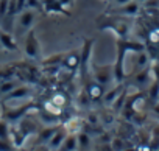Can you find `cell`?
Listing matches in <instances>:
<instances>
[{
  "mask_svg": "<svg viewBox=\"0 0 159 151\" xmlns=\"http://www.w3.org/2000/svg\"><path fill=\"white\" fill-rule=\"evenodd\" d=\"M97 28L98 30H111L114 31V34L117 38H122V39H126L129 38V28L131 25L122 19V16H116V17H108L106 20L102 19H97Z\"/></svg>",
  "mask_w": 159,
  "mask_h": 151,
  "instance_id": "6da1fadb",
  "label": "cell"
},
{
  "mask_svg": "<svg viewBox=\"0 0 159 151\" xmlns=\"http://www.w3.org/2000/svg\"><path fill=\"white\" fill-rule=\"evenodd\" d=\"M24 51H25L27 58H30L33 61H38L39 56H41V45H39L34 27L27 31V36H25V41H24Z\"/></svg>",
  "mask_w": 159,
  "mask_h": 151,
  "instance_id": "7a4b0ae2",
  "label": "cell"
},
{
  "mask_svg": "<svg viewBox=\"0 0 159 151\" xmlns=\"http://www.w3.org/2000/svg\"><path fill=\"white\" fill-rule=\"evenodd\" d=\"M83 81H84V84H86L84 92H86L88 98H89L91 101H100V100L103 98L105 92H106V86L100 84V83L92 77V73H89Z\"/></svg>",
  "mask_w": 159,
  "mask_h": 151,
  "instance_id": "3957f363",
  "label": "cell"
},
{
  "mask_svg": "<svg viewBox=\"0 0 159 151\" xmlns=\"http://www.w3.org/2000/svg\"><path fill=\"white\" fill-rule=\"evenodd\" d=\"M92 77L103 86H109L114 81V65L112 64H106V65H97L92 64Z\"/></svg>",
  "mask_w": 159,
  "mask_h": 151,
  "instance_id": "277c9868",
  "label": "cell"
},
{
  "mask_svg": "<svg viewBox=\"0 0 159 151\" xmlns=\"http://www.w3.org/2000/svg\"><path fill=\"white\" fill-rule=\"evenodd\" d=\"M94 39H83V47H81V64H80V75H81V80H84L88 75L91 73L89 70V64H91V55H92V47H94Z\"/></svg>",
  "mask_w": 159,
  "mask_h": 151,
  "instance_id": "5b68a950",
  "label": "cell"
},
{
  "mask_svg": "<svg viewBox=\"0 0 159 151\" xmlns=\"http://www.w3.org/2000/svg\"><path fill=\"white\" fill-rule=\"evenodd\" d=\"M80 64H81V48L80 50H70L62 55L61 61V69L66 72H70L72 75L80 70Z\"/></svg>",
  "mask_w": 159,
  "mask_h": 151,
  "instance_id": "8992f818",
  "label": "cell"
},
{
  "mask_svg": "<svg viewBox=\"0 0 159 151\" xmlns=\"http://www.w3.org/2000/svg\"><path fill=\"white\" fill-rule=\"evenodd\" d=\"M109 14L112 16H126V17H134L137 16L140 11H142V5L139 0H131V2H128L126 5L123 7H117V8H112V10H108Z\"/></svg>",
  "mask_w": 159,
  "mask_h": 151,
  "instance_id": "52a82bcc",
  "label": "cell"
},
{
  "mask_svg": "<svg viewBox=\"0 0 159 151\" xmlns=\"http://www.w3.org/2000/svg\"><path fill=\"white\" fill-rule=\"evenodd\" d=\"M38 13L36 10H30V8H25L24 11H20L17 16H19V24H20V28L28 31L30 28L34 27V22L38 19Z\"/></svg>",
  "mask_w": 159,
  "mask_h": 151,
  "instance_id": "ba28073f",
  "label": "cell"
},
{
  "mask_svg": "<svg viewBox=\"0 0 159 151\" xmlns=\"http://www.w3.org/2000/svg\"><path fill=\"white\" fill-rule=\"evenodd\" d=\"M33 87L28 84H19L17 87H14L10 94L5 95V101H11V100H20V98H31L33 95Z\"/></svg>",
  "mask_w": 159,
  "mask_h": 151,
  "instance_id": "9c48e42d",
  "label": "cell"
},
{
  "mask_svg": "<svg viewBox=\"0 0 159 151\" xmlns=\"http://www.w3.org/2000/svg\"><path fill=\"white\" fill-rule=\"evenodd\" d=\"M42 8H44V13H48V14H64V16L72 14L69 10H66L59 3V0H42Z\"/></svg>",
  "mask_w": 159,
  "mask_h": 151,
  "instance_id": "30bf717a",
  "label": "cell"
},
{
  "mask_svg": "<svg viewBox=\"0 0 159 151\" xmlns=\"http://www.w3.org/2000/svg\"><path fill=\"white\" fill-rule=\"evenodd\" d=\"M0 44H2V48H5L8 51H16L19 48L13 33L5 30V28H2V27H0Z\"/></svg>",
  "mask_w": 159,
  "mask_h": 151,
  "instance_id": "8fae6325",
  "label": "cell"
},
{
  "mask_svg": "<svg viewBox=\"0 0 159 151\" xmlns=\"http://www.w3.org/2000/svg\"><path fill=\"white\" fill-rule=\"evenodd\" d=\"M62 126L67 131V134H78L80 131H83L86 128V120L80 118V117H72L67 122H64Z\"/></svg>",
  "mask_w": 159,
  "mask_h": 151,
  "instance_id": "7c38bea8",
  "label": "cell"
},
{
  "mask_svg": "<svg viewBox=\"0 0 159 151\" xmlns=\"http://www.w3.org/2000/svg\"><path fill=\"white\" fill-rule=\"evenodd\" d=\"M61 125H62V123H58L56 126H48V128L41 129V131L38 132V145H47L48 140L53 137V134L61 128Z\"/></svg>",
  "mask_w": 159,
  "mask_h": 151,
  "instance_id": "4fadbf2b",
  "label": "cell"
},
{
  "mask_svg": "<svg viewBox=\"0 0 159 151\" xmlns=\"http://www.w3.org/2000/svg\"><path fill=\"white\" fill-rule=\"evenodd\" d=\"M150 80H151V70H150V67H145L134 73L133 81L136 86H150Z\"/></svg>",
  "mask_w": 159,
  "mask_h": 151,
  "instance_id": "5bb4252c",
  "label": "cell"
},
{
  "mask_svg": "<svg viewBox=\"0 0 159 151\" xmlns=\"http://www.w3.org/2000/svg\"><path fill=\"white\" fill-rule=\"evenodd\" d=\"M123 89H125V84H123V83H116V87H114L112 91L105 92V95H103V103H105L106 106H111V104L117 100V97L122 94Z\"/></svg>",
  "mask_w": 159,
  "mask_h": 151,
  "instance_id": "9a60e30c",
  "label": "cell"
},
{
  "mask_svg": "<svg viewBox=\"0 0 159 151\" xmlns=\"http://www.w3.org/2000/svg\"><path fill=\"white\" fill-rule=\"evenodd\" d=\"M66 135H67V131L64 129V126L61 125V128L53 134V137L48 140V143H47V146L50 148V149H58L59 146H61V143H62V140L66 139Z\"/></svg>",
  "mask_w": 159,
  "mask_h": 151,
  "instance_id": "2e32d148",
  "label": "cell"
},
{
  "mask_svg": "<svg viewBox=\"0 0 159 151\" xmlns=\"http://www.w3.org/2000/svg\"><path fill=\"white\" fill-rule=\"evenodd\" d=\"M59 149H64V151H73V149H78V140H76V134H67L66 139L62 140Z\"/></svg>",
  "mask_w": 159,
  "mask_h": 151,
  "instance_id": "e0dca14e",
  "label": "cell"
},
{
  "mask_svg": "<svg viewBox=\"0 0 159 151\" xmlns=\"http://www.w3.org/2000/svg\"><path fill=\"white\" fill-rule=\"evenodd\" d=\"M20 84L19 80H13V78H8V80H3V81H0V95H7L10 94L14 87H17Z\"/></svg>",
  "mask_w": 159,
  "mask_h": 151,
  "instance_id": "ac0fdd59",
  "label": "cell"
},
{
  "mask_svg": "<svg viewBox=\"0 0 159 151\" xmlns=\"http://www.w3.org/2000/svg\"><path fill=\"white\" fill-rule=\"evenodd\" d=\"M76 140H78V149H88L91 146V134L86 129L76 134Z\"/></svg>",
  "mask_w": 159,
  "mask_h": 151,
  "instance_id": "d6986e66",
  "label": "cell"
},
{
  "mask_svg": "<svg viewBox=\"0 0 159 151\" xmlns=\"http://www.w3.org/2000/svg\"><path fill=\"white\" fill-rule=\"evenodd\" d=\"M10 122L8 120H5V118H0V139L2 140H8V142H11L10 139H11V135H10V125H8Z\"/></svg>",
  "mask_w": 159,
  "mask_h": 151,
  "instance_id": "ffe728a7",
  "label": "cell"
},
{
  "mask_svg": "<svg viewBox=\"0 0 159 151\" xmlns=\"http://www.w3.org/2000/svg\"><path fill=\"white\" fill-rule=\"evenodd\" d=\"M25 8H30V10H36V11H39V13H44V8H42V2H41V0H27Z\"/></svg>",
  "mask_w": 159,
  "mask_h": 151,
  "instance_id": "44dd1931",
  "label": "cell"
},
{
  "mask_svg": "<svg viewBox=\"0 0 159 151\" xmlns=\"http://www.w3.org/2000/svg\"><path fill=\"white\" fill-rule=\"evenodd\" d=\"M8 5H10V0H0V20H3L7 17Z\"/></svg>",
  "mask_w": 159,
  "mask_h": 151,
  "instance_id": "7402d4cb",
  "label": "cell"
},
{
  "mask_svg": "<svg viewBox=\"0 0 159 151\" xmlns=\"http://www.w3.org/2000/svg\"><path fill=\"white\" fill-rule=\"evenodd\" d=\"M148 39H150V42L151 44H154V45H159V28L156 30H151L150 33H148Z\"/></svg>",
  "mask_w": 159,
  "mask_h": 151,
  "instance_id": "603a6c76",
  "label": "cell"
},
{
  "mask_svg": "<svg viewBox=\"0 0 159 151\" xmlns=\"http://www.w3.org/2000/svg\"><path fill=\"white\" fill-rule=\"evenodd\" d=\"M0 149L2 151H10V149H14V145L8 140H2L0 139Z\"/></svg>",
  "mask_w": 159,
  "mask_h": 151,
  "instance_id": "cb8c5ba5",
  "label": "cell"
},
{
  "mask_svg": "<svg viewBox=\"0 0 159 151\" xmlns=\"http://www.w3.org/2000/svg\"><path fill=\"white\" fill-rule=\"evenodd\" d=\"M109 2H111V7H112V8H117V7L126 5L128 2H131V0H109Z\"/></svg>",
  "mask_w": 159,
  "mask_h": 151,
  "instance_id": "d4e9b609",
  "label": "cell"
},
{
  "mask_svg": "<svg viewBox=\"0 0 159 151\" xmlns=\"http://www.w3.org/2000/svg\"><path fill=\"white\" fill-rule=\"evenodd\" d=\"M59 3H61V5H62V7H64L66 10H69V11H70V10L73 8V3H75V0H59Z\"/></svg>",
  "mask_w": 159,
  "mask_h": 151,
  "instance_id": "484cf974",
  "label": "cell"
},
{
  "mask_svg": "<svg viewBox=\"0 0 159 151\" xmlns=\"http://www.w3.org/2000/svg\"><path fill=\"white\" fill-rule=\"evenodd\" d=\"M153 114H154V117L159 120V103H156V104L153 106Z\"/></svg>",
  "mask_w": 159,
  "mask_h": 151,
  "instance_id": "4316f807",
  "label": "cell"
},
{
  "mask_svg": "<svg viewBox=\"0 0 159 151\" xmlns=\"http://www.w3.org/2000/svg\"><path fill=\"white\" fill-rule=\"evenodd\" d=\"M0 50H2V44H0Z\"/></svg>",
  "mask_w": 159,
  "mask_h": 151,
  "instance_id": "83f0119b",
  "label": "cell"
},
{
  "mask_svg": "<svg viewBox=\"0 0 159 151\" xmlns=\"http://www.w3.org/2000/svg\"><path fill=\"white\" fill-rule=\"evenodd\" d=\"M139 2H140V3H142V2H143V0H139Z\"/></svg>",
  "mask_w": 159,
  "mask_h": 151,
  "instance_id": "f1b7e54d",
  "label": "cell"
},
{
  "mask_svg": "<svg viewBox=\"0 0 159 151\" xmlns=\"http://www.w3.org/2000/svg\"><path fill=\"white\" fill-rule=\"evenodd\" d=\"M106 2H109V0H106Z\"/></svg>",
  "mask_w": 159,
  "mask_h": 151,
  "instance_id": "f546056e",
  "label": "cell"
},
{
  "mask_svg": "<svg viewBox=\"0 0 159 151\" xmlns=\"http://www.w3.org/2000/svg\"><path fill=\"white\" fill-rule=\"evenodd\" d=\"M41 2H42V0H41Z\"/></svg>",
  "mask_w": 159,
  "mask_h": 151,
  "instance_id": "4dcf8cb0",
  "label": "cell"
}]
</instances>
